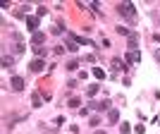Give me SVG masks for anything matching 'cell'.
Listing matches in <instances>:
<instances>
[{"mask_svg":"<svg viewBox=\"0 0 160 134\" xmlns=\"http://www.w3.org/2000/svg\"><path fill=\"white\" fill-rule=\"evenodd\" d=\"M117 12L122 17H127L129 24H136V10H134V3H120L117 5Z\"/></svg>","mask_w":160,"mask_h":134,"instance_id":"6da1fadb","label":"cell"},{"mask_svg":"<svg viewBox=\"0 0 160 134\" xmlns=\"http://www.w3.org/2000/svg\"><path fill=\"white\" fill-rule=\"evenodd\" d=\"M29 70H31V72H43V70H46V60H41V58L31 60L29 62Z\"/></svg>","mask_w":160,"mask_h":134,"instance_id":"7a4b0ae2","label":"cell"},{"mask_svg":"<svg viewBox=\"0 0 160 134\" xmlns=\"http://www.w3.org/2000/svg\"><path fill=\"white\" fill-rule=\"evenodd\" d=\"M88 108H96V110H108L110 108V100H88Z\"/></svg>","mask_w":160,"mask_h":134,"instance_id":"3957f363","label":"cell"},{"mask_svg":"<svg viewBox=\"0 0 160 134\" xmlns=\"http://www.w3.org/2000/svg\"><path fill=\"white\" fill-rule=\"evenodd\" d=\"M43 41H46V34H43V31H36V34H31V46H33V48L43 46Z\"/></svg>","mask_w":160,"mask_h":134,"instance_id":"277c9868","label":"cell"},{"mask_svg":"<svg viewBox=\"0 0 160 134\" xmlns=\"http://www.w3.org/2000/svg\"><path fill=\"white\" fill-rule=\"evenodd\" d=\"M110 67H112L115 72H124V70H127V62H122V58H112Z\"/></svg>","mask_w":160,"mask_h":134,"instance_id":"5b68a950","label":"cell"},{"mask_svg":"<svg viewBox=\"0 0 160 134\" xmlns=\"http://www.w3.org/2000/svg\"><path fill=\"white\" fill-rule=\"evenodd\" d=\"M27 27H29V31L36 34V29H38V14H36V17H33V14H29V17H27Z\"/></svg>","mask_w":160,"mask_h":134,"instance_id":"8992f818","label":"cell"},{"mask_svg":"<svg viewBox=\"0 0 160 134\" xmlns=\"http://www.w3.org/2000/svg\"><path fill=\"white\" fill-rule=\"evenodd\" d=\"M12 89L14 91H22V89H24V79H22V77H12Z\"/></svg>","mask_w":160,"mask_h":134,"instance_id":"52a82bcc","label":"cell"},{"mask_svg":"<svg viewBox=\"0 0 160 134\" xmlns=\"http://www.w3.org/2000/svg\"><path fill=\"white\" fill-rule=\"evenodd\" d=\"M136 46H139V34H132L129 36V50H136Z\"/></svg>","mask_w":160,"mask_h":134,"instance_id":"ba28073f","label":"cell"},{"mask_svg":"<svg viewBox=\"0 0 160 134\" xmlns=\"http://www.w3.org/2000/svg\"><path fill=\"white\" fill-rule=\"evenodd\" d=\"M139 58H141L139 50H129V53H127V60H129V62H134V65L139 62Z\"/></svg>","mask_w":160,"mask_h":134,"instance_id":"9c48e42d","label":"cell"},{"mask_svg":"<svg viewBox=\"0 0 160 134\" xmlns=\"http://www.w3.org/2000/svg\"><path fill=\"white\" fill-rule=\"evenodd\" d=\"M108 120L112 122V125H117V122H120V113H117V110H110V113H108Z\"/></svg>","mask_w":160,"mask_h":134,"instance_id":"30bf717a","label":"cell"},{"mask_svg":"<svg viewBox=\"0 0 160 134\" xmlns=\"http://www.w3.org/2000/svg\"><path fill=\"white\" fill-rule=\"evenodd\" d=\"M14 65V58H12V55H2V67H12Z\"/></svg>","mask_w":160,"mask_h":134,"instance_id":"8fae6325","label":"cell"},{"mask_svg":"<svg viewBox=\"0 0 160 134\" xmlns=\"http://www.w3.org/2000/svg\"><path fill=\"white\" fill-rule=\"evenodd\" d=\"M96 94H98V84H91V86L86 89V96H88V98H93Z\"/></svg>","mask_w":160,"mask_h":134,"instance_id":"7c38bea8","label":"cell"},{"mask_svg":"<svg viewBox=\"0 0 160 134\" xmlns=\"http://www.w3.org/2000/svg\"><path fill=\"white\" fill-rule=\"evenodd\" d=\"M31 98H33V108H41V106H43V98H41V94H38V91H36V94H33Z\"/></svg>","mask_w":160,"mask_h":134,"instance_id":"4fadbf2b","label":"cell"},{"mask_svg":"<svg viewBox=\"0 0 160 134\" xmlns=\"http://www.w3.org/2000/svg\"><path fill=\"white\" fill-rule=\"evenodd\" d=\"M93 77H96V79H105V70H100V67H93Z\"/></svg>","mask_w":160,"mask_h":134,"instance_id":"5bb4252c","label":"cell"},{"mask_svg":"<svg viewBox=\"0 0 160 134\" xmlns=\"http://www.w3.org/2000/svg\"><path fill=\"white\" fill-rule=\"evenodd\" d=\"M117 34H122V36H127V39H129V36H132L134 31H129L127 27H117Z\"/></svg>","mask_w":160,"mask_h":134,"instance_id":"9a60e30c","label":"cell"},{"mask_svg":"<svg viewBox=\"0 0 160 134\" xmlns=\"http://www.w3.org/2000/svg\"><path fill=\"white\" fill-rule=\"evenodd\" d=\"M27 12H29V5H19L14 10V14H27Z\"/></svg>","mask_w":160,"mask_h":134,"instance_id":"2e32d148","label":"cell"},{"mask_svg":"<svg viewBox=\"0 0 160 134\" xmlns=\"http://www.w3.org/2000/svg\"><path fill=\"white\" fill-rule=\"evenodd\" d=\"M77 67H79V60H69L67 62V70H77Z\"/></svg>","mask_w":160,"mask_h":134,"instance_id":"e0dca14e","label":"cell"},{"mask_svg":"<svg viewBox=\"0 0 160 134\" xmlns=\"http://www.w3.org/2000/svg\"><path fill=\"white\" fill-rule=\"evenodd\" d=\"M88 122H91V127H98V125H100V117H98V115H93Z\"/></svg>","mask_w":160,"mask_h":134,"instance_id":"ac0fdd59","label":"cell"},{"mask_svg":"<svg viewBox=\"0 0 160 134\" xmlns=\"http://www.w3.org/2000/svg\"><path fill=\"white\" fill-rule=\"evenodd\" d=\"M48 53V50H46V48H43V46H38V48H36V55H38V58H43V55H46Z\"/></svg>","mask_w":160,"mask_h":134,"instance_id":"d6986e66","label":"cell"},{"mask_svg":"<svg viewBox=\"0 0 160 134\" xmlns=\"http://www.w3.org/2000/svg\"><path fill=\"white\" fill-rule=\"evenodd\" d=\"M120 129H122V134H129V129H132V127H129L127 122H122V125H120Z\"/></svg>","mask_w":160,"mask_h":134,"instance_id":"ffe728a7","label":"cell"},{"mask_svg":"<svg viewBox=\"0 0 160 134\" xmlns=\"http://www.w3.org/2000/svg\"><path fill=\"white\" fill-rule=\"evenodd\" d=\"M77 46H79V43H74V41H69V43H67V50H72V53H74V50H77Z\"/></svg>","mask_w":160,"mask_h":134,"instance_id":"44dd1931","label":"cell"},{"mask_svg":"<svg viewBox=\"0 0 160 134\" xmlns=\"http://www.w3.org/2000/svg\"><path fill=\"white\" fill-rule=\"evenodd\" d=\"M79 103H81L79 98H69V106H72V108H79Z\"/></svg>","mask_w":160,"mask_h":134,"instance_id":"7402d4cb","label":"cell"},{"mask_svg":"<svg viewBox=\"0 0 160 134\" xmlns=\"http://www.w3.org/2000/svg\"><path fill=\"white\" fill-rule=\"evenodd\" d=\"M36 12H38V17H43V14H46V12H48V7H43V5H41V7H38V10H36Z\"/></svg>","mask_w":160,"mask_h":134,"instance_id":"603a6c76","label":"cell"},{"mask_svg":"<svg viewBox=\"0 0 160 134\" xmlns=\"http://www.w3.org/2000/svg\"><path fill=\"white\" fill-rule=\"evenodd\" d=\"M153 55H155V60H158V62H160V50H155V53H153Z\"/></svg>","mask_w":160,"mask_h":134,"instance_id":"cb8c5ba5","label":"cell"},{"mask_svg":"<svg viewBox=\"0 0 160 134\" xmlns=\"http://www.w3.org/2000/svg\"><path fill=\"white\" fill-rule=\"evenodd\" d=\"M96 134H105V132H96Z\"/></svg>","mask_w":160,"mask_h":134,"instance_id":"d4e9b609","label":"cell"}]
</instances>
